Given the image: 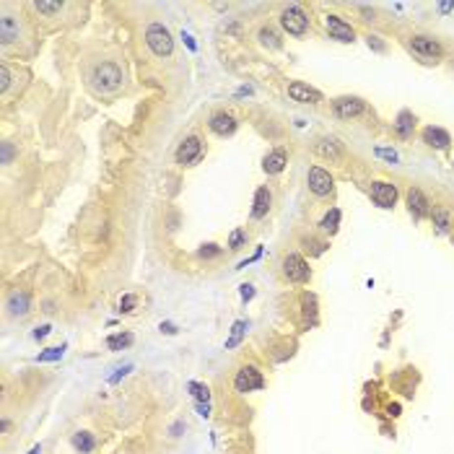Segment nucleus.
<instances>
[{
  "label": "nucleus",
  "mask_w": 454,
  "mask_h": 454,
  "mask_svg": "<svg viewBox=\"0 0 454 454\" xmlns=\"http://www.w3.org/2000/svg\"><path fill=\"white\" fill-rule=\"evenodd\" d=\"M210 130L215 135H231L236 130V122L231 115H226V112H215V115L210 117Z\"/></svg>",
  "instance_id": "14"
},
{
  "label": "nucleus",
  "mask_w": 454,
  "mask_h": 454,
  "mask_svg": "<svg viewBox=\"0 0 454 454\" xmlns=\"http://www.w3.org/2000/svg\"><path fill=\"white\" fill-rule=\"evenodd\" d=\"M8 309H10V314H26L29 312V293H24V291L10 293Z\"/></svg>",
  "instance_id": "18"
},
{
  "label": "nucleus",
  "mask_w": 454,
  "mask_h": 454,
  "mask_svg": "<svg viewBox=\"0 0 454 454\" xmlns=\"http://www.w3.org/2000/svg\"><path fill=\"white\" fill-rule=\"evenodd\" d=\"M130 343H132V335H130V332H122V335H112V337L107 340L109 350H122V348H128Z\"/></svg>",
  "instance_id": "22"
},
{
  "label": "nucleus",
  "mask_w": 454,
  "mask_h": 454,
  "mask_svg": "<svg viewBox=\"0 0 454 454\" xmlns=\"http://www.w3.org/2000/svg\"><path fill=\"white\" fill-rule=\"evenodd\" d=\"M423 140L431 145V148H447V145L452 143V138H449V132L447 130H441V128H426L423 130Z\"/></svg>",
  "instance_id": "15"
},
{
  "label": "nucleus",
  "mask_w": 454,
  "mask_h": 454,
  "mask_svg": "<svg viewBox=\"0 0 454 454\" xmlns=\"http://www.w3.org/2000/svg\"><path fill=\"white\" fill-rule=\"evenodd\" d=\"M218 252H221V249H218V247H215V244H205V247H202V249H200V252H197V255H200V257H215V255H218Z\"/></svg>",
  "instance_id": "33"
},
{
  "label": "nucleus",
  "mask_w": 454,
  "mask_h": 454,
  "mask_svg": "<svg viewBox=\"0 0 454 454\" xmlns=\"http://www.w3.org/2000/svg\"><path fill=\"white\" fill-rule=\"evenodd\" d=\"M197 413L208 418V413H210V405H208V402H197Z\"/></svg>",
  "instance_id": "41"
},
{
  "label": "nucleus",
  "mask_w": 454,
  "mask_h": 454,
  "mask_svg": "<svg viewBox=\"0 0 454 454\" xmlns=\"http://www.w3.org/2000/svg\"><path fill=\"white\" fill-rule=\"evenodd\" d=\"M244 239H247V236H244V231H234V234H231V242H229V247H231V249H239V247L244 244Z\"/></svg>",
  "instance_id": "32"
},
{
  "label": "nucleus",
  "mask_w": 454,
  "mask_h": 454,
  "mask_svg": "<svg viewBox=\"0 0 454 454\" xmlns=\"http://www.w3.org/2000/svg\"><path fill=\"white\" fill-rule=\"evenodd\" d=\"M161 332H166V335H174V332H177V327H174L172 322H161Z\"/></svg>",
  "instance_id": "39"
},
{
  "label": "nucleus",
  "mask_w": 454,
  "mask_h": 454,
  "mask_svg": "<svg viewBox=\"0 0 454 454\" xmlns=\"http://www.w3.org/2000/svg\"><path fill=\"white\" fill-rule=\"evenodd\" d=\"M135 304H138V299H135L132 293H128V296H122V301H120V312H132Z\"/></svg>",
  "instance_id": "31"
},
{
  "label": "nucleus",
  "mask_w": 454,
  "mask_h": 454,
  "mask_svg": "<svg viewBox=\"0 0 454 454\" xmlns=\"http://www.w3.org/2000/svg\"><path fill=\"white\" fill-rule=\"evenodd\" d=\"M410 47H413V52L421 55V58H441L439 42L428 39V37H413L410 39Z\"/></svg>",
  "instance_id": "12"
},
{
  "label": "nucleus",
  "mask_w": 454,
  "mask_h": 454,
  "mask_svg": "<svg viewBox=\"0 0 454 454\" xmlns=\"http://www.w3.org/2000/svg\"><path fill=\"white\" fill-rule=\"evenodd\" d=\"M50 330H52V327H50V324H42V327H37V330H34V337H37V340H42V337H47V335H50Z\"/></svg>",
  "instance_id": "36"
},
{
  "label": "nucleus",
  "mask_w": 454,
  "mask_h": 454,
  "mask_svg": "<svg viewBox=\"0 0 454 454\" xmlns=\"http://www.w3.org/2000/svg\"><path fill=\"white\" fill-rule=\"evenodd\" d=\"M130 371H132V366H125V369H120V371L115 374V377L109 379V384H117V382H120V379L125 377V374H130Z\"/></svg>",
  "instance_id": "37"
},
{
  "label": "nucleus",
  "mask_w": 454,
  "mask_h": 454,
  "mask_svg": "<svg viewBox=\"0 0 454 454\" xmlns=\"http://www.w3.org/2000/svg\"><path fill=\"white\" fill-rule=\"evenodd\" d=\"M259 42H262L265 47H270V50H275L278 44H280L278 42V34L272 31V29H259Z\"/></svg>",
  "instance_id": "28"
},
{
  "label": "nucleus",
  "mask_w": 454,
  "mask_h": 454,
  "mask_svg": "<svg viewBox=\"0 0 454 454\" xmlns=\"http://www.w3.org/2000/svg\"><path fill=\"white\" fill-rule=\"evenodd\" d=\"M288 96L293 101H304V104H320V101H322L320 91L312 88V86H306V83H301V81H293L288 86Z\"/></svg>",
  "instance_id": "10"
},
{
  "label": "nucleus",
  "mask_w": 454,
  "mask_h": 454,
  "mask_svg": "<svg viewBox=\"0 0 454 454\" xmlns=\"http://www.w3.org/2000/svg\"><path fill=\"white\" fill-rule=\"evenodd\" d=\"M262 384H265V379H262V374H259L255 366H244V369L236 371V377H234V389L239 394L255 392V389L262 387Z\"/></svg>",
  "instance_id": "3"
},
{
  "label": "nucleus",
  "mask_w": 454,
  "mask_h": 454,
  "mask_svg": "<svg viewBox=\"0 0 454 454\" xmlns=\"http://www.w3.org/2000/svg\"><path fill=\"white\" fill-rule=\"evenodd\" d=\"M371 197L379 208H392L397 202V187L389 182H374L371 185Z\"/></svg>",
  "instance_id": "8"
},
{
  "label": "nucleus",
  "mask_w": 454,
  "mask_h": 454,
  "mask_svg": "<svg viewBox=\"0 0 454 454\" xmlns=\"http://www.w3.org/2000/svg\"><path fill=\"white\" fill-rule=\"evenodd\" d=\"M252 296H255V288H252V286H247V283H244V286H242V299H244V301H249Z\"/></svg>",
  "instance_id": "38"
},
{
  "label": "nucleus",
  "mask_w": 454,
  "mask_h": 454,
  "mask_svg": "<svg viewBox=\"0 0 454 454\" xmlns=\"http://www.w3.org/2000/svg\"><path fill=\"white\" fill-rule=\"evenodd\" d=\"M29 454H42V447H34V449H31Z\"/></svg>",
  "instance_id": "44"
},
{
  "label": "nucleus",
  "mask_w": 454,
  "mask_h": 454,
  "mask_svg": "<svg viewBox=\"0 0 454 454\" xmlns=\"http://www.w3.org/2000/svg\"><path fill=\"white\" fill-rule=\"evenodd\" d=\"M283 166H286V151H272V153L265 156V161H262V169L267 174L283 172Z\"/></svg>",
  "instance_id": "16"
},
{
  "label": "nucleus",
  "mask_w": 454,
  "mask_h": 454,
  "mask_svg": "<svg viewBox=\"0 0 454 454\" xmlns=\"http://www.w3.org/2000/svg\"><path fill=\"white\" fill-rule=\"evenodd\" d=\"M200 156H202V143H200L197 135H190V138H185V143L177 148V164L179 166H192Z\"/></svg>",
  "instance_id": "6"
},
{
  "label": "nucleus",
  "mask_w": 454,
  "mask_h": 454,
  "mask_svg": "<svg viewBox=\"0 0 454 454\" xmlns=\"http://www.w3.org/2000/svg\"><path fill=\"white\" fill-rule=\"evenodd\" d=\"M16 34H18V26L13 24V18H10V16H3V18H0V39H3V42H10V39L16 37Z\"/></svg>",
  "instance_id": "20"
},
{
  "label": "nucleus",
  "mask_w": 454,
  "mask_h": 454,
  "mask_svg": "<svg viewBox=\"0 0 454 454\" xmlns=\"http://www.w3.org/2000/svg\"><path fill=\"white\" fill-rule=\"evenodd\" d=\"M337 221H340V210H330V213H327L324 218H322V223H320V226H322L324 231L335 234V231H337Z\"/></svg>",
  "instance_id": "26"
},
{
  "label": "nucleus",
  "mask_w": 454,
  "mask_h": 454,
  "mask_svg": "<svg viewBox=\"0 0 454 454\" xmlns=\"http://www.w3.org/2000/svg\"><path fill=\"white\" fill-rule=\"evenodd\" d=\"M434 221H436V226H439V231H447V229H449V210L436 208V210H434Z\"/></svg>",
  "instance_id": "30"
},
{
  "label": "nucleus",
  "mask_w": 454,
  "mask_h": 454,
  "mask_svg": "<svg viewBox=\"0 0 454 454\" xmlns=\"http://www.w3.org/2000/svg\"><path fill=\"white\" fill-rule=\"evenodd\" d=\"M369 47H374V50H379V52H382V50H384V44H382L377 37H369Z\"/></svg>",
  "instance_id": "40"
},
{
  "label": "nucleus",
  "mask_w": 454,
  "mask_h": 454,
  "mask_svg": "<svg viewBox=\"0 0 454 454\" xmlns=\"http://www.w3.org/2000/svg\"><path fill=\"white\" fill-rule=\"evenodd\" d=\"M324 26H327V31H330V37L337 39V42H353V37H356L353 29H350L343 18H337V16H327Z\"/></svg>",
  "instance_id": "11"
},
{
  "label": "nucleus",
  "mask_w": 454,
  "mask_h": 454,
  "mask_svg": "<svg viewBox=\"0 0 454 454\" xmlns=\"http://www.w3.org/2000/svg\"><path fill=\"white\" fill-rule=\"evenodd\" d=\"M280 26L286 29L288 34H293V37H301V34L306 31V26H309V18L304 16V10L291 5L280 13Z\"/></svg>",
  "instance_id": "4"
},
{
  "label": "nucleus",
  "mask_w": 454,
  "mask_h": 454,
  "mask_svg": "<svg viewBox=\"0 0 454 454\" xmlns=\"http://www.w3.org/2000/svg\"><path fill=\"white\" fill-rule=\"evenodd\" d=\"M283 272H286V278L293 280V283H306L312 275L309 265H306V259L301 255H288L283 259Z\"/></svg>",
  "instance_id": "5"
},
{
  "label": "nucleus",
  "mask_w": 454,
  "mask_h": 454,
  "mask_svg": "<svg viewBox=\"0 0 454 454\" xmlns=\"http://www.w3.org/2000/svg\"><path fill=\"white\" fill-rule=\"evenodd\" d=\"M407 208H410V213L415 215V218H423V215L428 213V200L421 190L410 187L407 190Z\"/></svg>",
  "instance_id": "13"
},
{
  "label": "nucleus",
  "mask_w": 454,
  "mask_h": 454,
  "mask_svg": "<svg viewBox=\"0 0 454 454\" xmlns=\"http://www.w3.org/2000/svg\"><path fill=\"white\" fill-rule=\"evenodd\" d=\"M34 8H37L39 13H47V16H52V13H60L63 3H58V0H55V3H50V0H37V3H34Z\"/></svg>",
  "instance_id": "25"
},
{
  "label": "nucleus",
  "mask_w": 454,
  "mask_h": 454,
  "mask_svg": "<svg viewBox=\"0 0 454 454\" xmlns=\"http://www.w3.org/2000/svg\"><path fill=\"white\" fill-rule=\"evenodd\" d=\"M63 353H65V345H55V348H47L44 353H39L37 361L39 363H44V361H58V358H63Z\"/></svg>",
  "instance_id": "27"
},
{
  "label": "nucleus",
  "mask_w": 454,
  "mask_h": 454,
  "mask_svg": "<svg viewBox=\"0 0 454 454\" xmlns=\"http://www.w3.org/2000/svg\"><path fill=\"white\" fill-rule=\"evenodd\" d=\"M8 161H10V145L3 143V164H8Z\"/></svg>",
  "instance_id": "42"
},
{
  "label": "nucleus",
  "mask_w": 454,
  "mask_h": 454,
  "mask_svg": "<svg viewBox=\"0 0 454 454\" xmlns=\"http://www.w3.org/2000/svg\"><path fill=\"white\" fill-rule=\"evenodd\" d=\"M439 10H441V13H449V10H454V3H441Z\"/></svg>",
  "instance_id": "43"
},
{
  "label": "nucleus",
  "mask_w": 454,
  "mask_h": 454,
  "mask_svg": "<svg viewBox=\"0 0 454 454\" xmlns=\"http://www.w3.org/2000/svg\"><path fill=\"white\" fill-rule=\"evenodd\" d=\"M73 447L81 449L83 454H88L91 449H94V439H91V434H75L73 436Z\"/></svg>",
  "instance_id": "23"
},
{
  "label": "nucleus",
  "mask_w": 454,
  "mask_h": 454,
  "mask_svg": "<svg viewBox=\"0 0 454 454\" xmlns=\"http://www.w3.org/2000/svg\"><path fill=\"white\" fill-rule=\"evenodd\" d=\"M270 210V190L267 187H259L257 195H255V208H252V215L255 218H262V215Z\"/></svg>",
  "instance_id": "17"
},
{
  "label": "nucleus",
  "mask_w": 454,
  "mask_h": 454,
  "mask_svg": "<svg viewBox=\"0 0 454 454\" xmlns=\"http://www.w3.org/2000/svg\"><path fill=\"white\" fill-rule=\"evenodd\" d=\"M145 42H148V47L153 55L158 58H169V55L174 52V39L172 34H169L161 24H151L148 31H145Z\"/></svg>",
  "instance_id": "2"
},
{
  "label": "nucleus",
  "mask_w": 454,
  "mask_h": 454,
  "mask_svg": "<svg viewBox=\"0 0 454 454\" xmlns=\"http://www.w3.org/2000/svg\"><path fill=\"white\" fill-rule=\"evenodd\" d=\"M8 83H10V73H8V67L3 65V67H0V91H5Z\"/></svg>",
  "instance_id": "34"
},
{
  "label": "nucleus",
  "mask_w": 454,
  "mask_h": 454,
  "mask_svg": "<svg viewBox=\"0 0 454 454\" xmlns=\"http://www.w3.org/2000/svg\"><path fill=\"white\" fill-rule=\"evenodd\" d=\"M91 81L99 91H117L122 86V70L115 65V63H101L94 67V75Z\"/></svg>",
  "instance_id": "1"
},
{
  "label": "nucleus",
  "mask_w": 454,
  "mask_h": 454,
  "mask_svg": "<svg viewBox=\"0 0 454 454\" xmlns=\"http://www.w3.org/2000/svg\"><path fill=\"white\" fill-rule=\"evenodd\" d=\"M317 153L337 158V156H340V148H337V143H335V140H320V143H317Z\"/></svg>",
  "instance_id": "24"
},
{
  "label": "nucleus",
  "mask_w": 454,
  "mask_h": 454,
  "mask_svg": "<svg viewBox=\"0 0 454 454\" xmlns=\"http://www.w3.org/2000/svg\"><path fill=\"white\" fill-rule=\"evenodd\" d=\"M244 332H247V322H236L234 327H231V335H229V340H226V348H236L242 343V337H244Z\"/></svg>",
  "instance_id": "21"
},
{
  "label": "nucleus",
  "mask_w": 454,
  "mask_h": 454,
  "mask_svg": "<svg viewBox=\"0 0 454 454\" xmlns=\"http://www.w3.org/2000/svg\"><path fill=\"white\" fill-rule=\"evenodd\" d=\"M377 156L379 158H387V161H392V164L397 161V153L394 151H387V148H377Z\"/></svg>",
  "instance_id": "35"
},
{
  "label": "nucleus",
  "mask_w": 454,
  "mask_h": 454,
  "mask_svg": "<svg viewBox=\"0 0 454 454\" xmlns=\"http://www.w3.org/2000/svg\"><path fill=\"white\" fill-rule=\"evenodd\" d=\"M332 187H335V182H332L330 172H324V169H320V166L309 169V190L314 192V195L324 197V195H330V192H332Z\"/></svg>",
  "instance_id": "7"
},
{
  "label": "nucleus",
  "mask_w": 454,
  "mask_h": 454,
  "mask_svg": "<svg viewBox=\"0 0 454 454\" xmlns=\"http://www.w3.org/2000/svg\"><path fill=\"white\" fill-rule=\"evenodd\" d=\"M190 389H192V394H195V400H197V402H210V389L205 387V384L192 382V384H190Z\"/></svg>",
  "instance_id": "29"
},
{
  "label": "nucleus",
  "mask_w": 454,
  "mask_h": 454,
  "mask_svg": "<svg viewBox=\"0 0 454 454\" xmlns=\"http://www.w3.org/2000/svg\"><path fill=\"white\" fill-rule=\"evenodd\" d=\"M332 109L337 117L343 120H350V117H358L363 112V101L358 96H343V99H335L332 101Z\"/></svg>",
  "instance_id": "9"
},
{
  "label": "nucleus",
  "mask_w": 454,
  "mask_h": 454,
  "mask_svg": "<svg viewBox=\"0 0 454 454\" xmlns=\"http://www.w3.org/2000/svg\"><path fill=\"white\" fill-rule=\"evenodd\" d=\"M415 128V115L413 112H400L397 115V130H400V135H410Z\"/></svg>",
  "instance_id": "19"
}]
</instances>
